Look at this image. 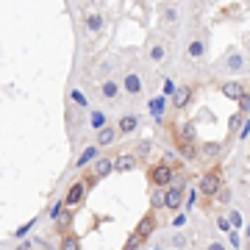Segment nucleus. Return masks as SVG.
<instances>
[{
    "label": "nucleus",
    "instance_id": "20",
    "mask_svg": "<svg viewBox=\"0 0 250 250\" xmlns=\"http://www.w3.org/2000/svg\"><path fill=\"white\" fill-rule=\"evenodd\" d=\"M178 139H184V142H195V125L192 123H187L184 128H181V136Z\"/></svg>",
    "mask_w": 250,
    "mask_h": 250
},
{
    "label": "nucleus",
    "instance_id": "22",
    "mask_svg": "<svg viewBox=\"0 0 250 250\" xmlns=\"http://www.w3.org/2000/svg\"><path fill=\"white\" fill-rule=\"evenodd\" d=\"M100 25H103V17H100V14H89V17H86V28H89V31H100Z\"/></svg>",
    "mask_w": 250,
    "mask_h": 250
},
{
    "label": "nucleus",
    "instance_id": "32",
    "mask_svg": "<svg viewBox=\"0 0 250 250\" xmlns=\"http://www.w3.org/2000/svg\"><path fill=\"white\" fill-rule=\"evenodd\" d=\"M239 139H250V120L239 125Z\"/></svg>",
    "mask_w": 250,
    "mask_h": 250
},
{
    "label": "nucleus",
    "instance_id": "23",
    "mask_svg": "<svg viewBox=\"0 0 250 250\" xmlns=\"http://www.w3.org/2000/svg\"><path fill=\"white\" fill-rule=\"evenodd\" d=\"M175 142H178V150L184 153L187 159H192V156H195V147H192V142H184V139H175Z\"/></svg>",
    "mask_w": 250,
    "mask_h": 250
},
{
    "label": "nucleus",
    "instance_id": "37",
    "mask_svg": "<svg viewBox=\"0 0 250 250\" xmlns=\"http://www.w3.org/2000/svg\"><path fill=\"white\" fill-rule=\"evenodd\" d=\"M164 17H167V20H175V9H170V6H167V9H164Z\"/></svg>",
    "mask_w": 250,
    "mask_h": 250
},
{
    "label": "nucleus",
    "instance_id": "4",
    "mask_svg": "<svg viewBox=\"0 0 250 250\" xmlns=\"http://www.w3.org/2000/svg\"><path fill=\"white\" fill-rule=\"evenodd\" d=\"M147 178H150L153 187H167V184L172 181V167L170 164H156V167H150Z\"/></svg>",
    "mask_w": 250,
    "mask_h": 250
},
{
    "label": "nucleus",
    "instance_id": "27",
    "mask_svg": "<svg viewBox=\"0 0 250 250\" xmlns=\"http://www.w3.org/2000/svg\"><path fill=\"white\" fill-rule=\"evenodd\" d=\"M164 56H167V53H164V47H161V45H156V47L150 50V59H153V62H164Z\"/></svg>",
    "mask_w": 250,
    "mask_h": 250
},
{
    "label": "nucleus",
    "instance_id": "17",
    "mask_svg": "<svg viewBox=\"0 0 250 250\" xmlns=\"http://www.w3.org/2000/svg\"><path fill=\"white\" fill-rule=\"evenodd\" d=\"M59 250H81L78 236H72V233H64V236H62V248H59Z\"/></svg>",
    "mask_w": 250,
    "mask_h": 250
},
{
    "label": "nucleus",
    "instance_id": "34",
    "mask_svg": "<svg viewBox=\"0 0 250 250\" xmlns=\"http://www.w3.org/2000/svg\"><path fill=\"white\" fill-rule=\"evenodd\" d=\"M153 206H156V208H164V195H161V192H156V195H153Z\"/></svg>",
    "mask_w": 250,
    "mask_h": 250
},
{
    "label": "nucleus",
    "instance_id": "31",
    "mask_svg": "<svg viewBox=\"0 0 250 250\" xmlns=\"http://www.w3.org/2000/svg\"><path fill=\"white\" fill-rule=\"evenodd\" d=\"M217 228H220V231H233V228H231V223H228V217H217Z\"/></svg>",
    "mask_w": 250,
    "mask_h": 250
},
{
    "label": "nucleus",
    "instance_id": "25",
    "mask_svg": "<svg viewBox=\"0 0 250 250\" xmlns=\"http://www.w3.org/2000/svg\"><path fill=\"white\" fill-rule=\"evenodd\" d=\"M245 123V114H239V111H236V114L231 117V123H228V128H231V131H239V125Z\"/></svg>",
    "mask_w": 250,
    "mask_h": 250
},
{
    "label": "nucleus",
    "instance_id": "21",
    "mask_svg": "<svg viewBox=\"0 0 250 250\" xmlns=\"http://www.w3.org/2000/svg\"><path fill=\"white\" fill-rule=\"evenodd\" d=\"M89 123H92V128H103V125H106V114H103V111H92V117H89Z\"/></svg>",
    "mask_w": 250,
    "mask_h": 250
},
{
    "label": "nucleus",
    "instance_id": "26",
    "mask_svg": "<svg viewBox=\"0 0 250 250\" xmlns=\"http://www.w3.org/2000/svg\"><path fill=\"white\" fill-rule=\"evenodd\" d=\"M220 150H223V147H220L217 142H206V145H203V153H206V156H217Z\"/></svg>",
    "mask_w": 250,
    "mask_h": 250
},
{
    "label": "nucleus",
    "instance_id": "39",
    "mask_svg": "<svg viewBox=\"0 0 250 250\" xmlns=\"http://www.w3.org/2000/svg\"><path fill=\"white\" fill-rule=\"evenodd\" d=\"M208 250H225V245H220V242H211V245H208Z\"/></svg>",
    "mask_w": 250,
    "mask_h": 250
},
{
    "label": "nucleus",
    "instance_id": "40",
    "mask_svg": "<svg viewBox=\"0 0 250 250\" xmlns=\"http://www.w3.org/2000/svg\"><path fill=\"white\" fill-rule=\"evenodd\" d=\"M156 250H164V248H156Z\"/></svg>",
    "mask_w": 250,
    "mask_h": 250
},
{
    "label": "nucleus",
    "instance_id": "2",
    "mask_svg": "<svg viewBox=\"0 0 250 250\" xmlns=\"http://www.w3.org/2000/svg\"><path fill=\"white\" fill-rule=\"evenodd\" d=\"M223 187V172H220V167H214V170H208L200 178V184H197V189H200V195L203 197H211L217 195V189Z\"/></svg>",
    "mask_w": 250,
    "mask_h": 250
},
{
    "label": "nucleus",
    "instance_id": "8",
    "mask_svg": "<svg viewBox=\"0 0 250 250\" xmlns=\"http://www.w3.org/2000/svg\"><path fill=\"white\" fill-rule=\"evenodd\" d=\"M220 92H223L225 98H231V100H239L242 95H245V86H242L239 81H228V83H223V86H220Z\"/></svg>",
    "mask_w": 250,
    "mask_h": 250
},
{
    "label": "nucleus",
    "instance_id": "38",
    "mask_svg": "<svg viewBox=\"0 0 250 250\" xmlns=\"http://www.w3.org/2000/svg\"><path fill=\"white\" fill-rule=\"evenodd\" d=\"M184 223H187V217H184V214H178V217H175V228H181Z\"/></svg>",
    "mask_w": 250,
    "mask_h": 250
},
{
    "label": "nucleus",
    "instance_id": "6",
    "mask_svg": "<svg viewBox=\"0 0 250 250\" xmlns=\"http://www.w3.org/2000/svg\"><path fill=\"white\" fill-rule=\"evenodd\" d=\"M189 100H192V86H178V89H172V103H175V108H187Z\"/></svg>",
    "mask_w": 250,
    "mask_h": 250
},
{
    "label": "nucleus",
    "instance_id": "5",
    "mask_svg": "<svg viewBox=\"0 0 250 250\" xmlns=\"http://www.w3.org/2000/svg\"><path fill=\"white\" fill-rule=\"evenodd\" d=\"M153 228H156V217H153V214H145L142 217V220H139V225H136V236H139V239H147V236H150V233H153Z\"/></svg>",
    "mask_w": 250,
    "mask_h": 250
},
{
    "label": "nucleus",
    "instance_id": "30",
    "mask_svg": "<svg viewBox=\"0 0 250 250\" xmlns=\"http://www.w3.org/2000/svg\"><path fill=\"white\" fill-rule=\"evenodd\" d=\"M248 111H250V98L248 95H242L239 98V114H248Z\"/></svg>",
    "mask_w": 250,
    "mask_h": 250
},
{
    "label": "nucleus",
    "instance_id": "9",
    "mask_svg": "<svg viewBox=\"0 0 250 250\" xmlns=\"http://www.w3.org/2000/svg\"><path fill=\"white\" fill-rule=\"evenodd\" d=\"M125 92H128V95H139V92H142V78H139V72H125Z\"/></svg>",
    "mask_w": 250,
    "mask_h": 250
},
{
    "label": "nucleus",
    "instance_id": "29",
    "mask_svg": "<svg viewBox=\"0 0 250 250\" xmlns=\"http://www.w3.org/2000/svg\"><path fill=\"white\" fill-rule=\"evenodd\" d=\"M172 248H187V236H184V233H175V236H172Z\"/></svg>",
    "mask_w": 250,
    "mask_h": 250
},
{
    "label": "nucleus",
    "instance_id": "28",
    "mask_svg": "<svg viewBox=\"0 0 250 250\" xmlns=\"http://www.w3.org/2000/svg\"><path fill=\"white\" fill-rule=\"evenodd\" d=\"M217 197H220V203H231V189H217Z\"/></svg>",
    "mask_w": 250,
    "mask_h": 250
},
{
    "label": "nucleus",
    "instance_id": "16",
    "mask_svg": "<svg viewBox=\"0 0 250 250\" xmlns=\"http://www.w3.org/2000/svg\"><path fill=\"white\" fill-rule=\"evenodd\" d=\"M53 220H56V225H59V231H67V225H70V208L62 206V211H59Z\"/></svg>",
    "mask_w": 250,
    "mask_h": 250
},
{
    "label": "nucleus",
    "instance_id": "14",
    "mask_svg": "<svg viewBox=\"0 0 250 250\" xmlns=\"http://www.w3.org/2000/svg\"><path fill=\"white\" fill-rule=\"evenodd\" d=\"M136 167V156H120V159H114V170H120V172H128V170H134Z\"/></svg>",
    "mask_w": 250,
    "mask_h": 250
},
{
    "label": "nucleus",
    "instance_id": "19",
    "mask_svg": "<svg viewBox=\"0 0 250 250\" xmlns=\"http://www.w3.org/2000/svg\"><path fill=\"white\" fill-rule=\"evenodd\" d=\"M203 53H206V45L200 42V39H195V42L189 45V56H192V59H200Z\"/></svg>",
    "mask_w": 250,
    "mask_h": 250
},
{
    "label": "nucleus",
    "instance_id": "36",
    "mask_svg": "<svg viewBox=\"0 0 250 250\" xmlns=\"http://www.w3.org/2000/svg\"><path fill=\"white\" fill-rule=\"evenodd\" d=\"M228 223H233V225H236V228H242V217L236 214V211H233V214H231V220H228Z\"/></svg>",
    "mask_w": 250,
    "mask_h": 250
},
{
    "label": "nucleus",
    "instance_id": "10",
    "mask_svg": "<svg viewBox=\"0 0 250 250\" xmlns=\"http://www.w3.org/2000/svg\"><path fill=\"white\" fill-rule=\"evenodd\" d=\"M95 159H100V147L98 145H92V147H86V150L78 156V161H75V167H86V164H92Z\"/></svg>",
    "mask_w": 250,
    "mask_h": 250
},
{
    "label": "nucleus",
    "instance_id": "15",
    "mask_svg": "<svg viewBox=\"0 0 250 250\" xmlns=\"http://www.w3.org/2000/svg\"><path fill=\"white\" fill-rule=\"evenodd\" d=\"M164 108H167V100H164V95H159V98L150 100V114L156 117V120H161V117H164Z\"/></svg>",
    "mask_w": 250,
    "mask_h": 250
},
{
    "label": "nucleus",
    "instance_id": "13",
    "mask_svg": "<svg viewBox=\"0 0 250 250\" xmlns=\"http://www.w3.org/2000/svg\"><path fill=\"white\" fill-rule=\"evenodd\" d=\"M136 125H139L136 114H125L123 120H120V125H117V131H120V134H131V131H136Z\"/></svg>",
    "mask_w": 250,
    "mask_h": 250
},
{
    "label": "nucleus",
    "instance_id": "7",
    "mask_svg": "<svg viewBox=\"0 0 250 250\" xmlns=\"http://www.w3.org/2000/svg\"><path fill=\"white\" fill-rule=\"evenodd\" d=\"M117 134H120V131H117L114 125H103L98 131V147H106V145L117 142Z\"/></svg>",
    "mask_w": 250,
    "mask_h": 250
},
{
    "label": "nucleus",
    "instance_id": "18",
    "mask_svg": "<svg viewBox=\"0 0 250 250\" xmlns=\"http://www.w3.org/2000/svg\"><path fill=\"white\" fill-rule=\"evenodd\" d=\"M228 67H231L233 72H242V70H245V59H242V53H231V59H228Z\"/></svg>",
    "mask_w": 250,
    "mask_h": 250
},
{
    "label": "nucleus",
    "instance_id": "24",
    "mask_svg": "<svg viewBox=\"0 0 250 250\" xmlns=\"http://www.w3.org/2000/svg\"><path fill=\"white\" fill-rule=\"evenodd\" d=\"M139 248H142V239H139L136 233H131V236H128V242H125V248H123V250H139Z\"/></svg>",
    "mask_w": 250,
    "mask_h": 250
},
{
    "label": "nucleus",
    "instance_id": "41",
    "mask_svg": "<svg viewBox=\"0 0 250 250\" xmlns=\"http://www.w3.org/2000/svg\"><path fill=\"white\" fill-rule=\"evenodd\" d=\"M89 3H92V0H89Z\"/></svg>",
    "mask_w": 250,
    "mask_h": 250
},
{
    "label": "nucleus",
    "instance_id": "11",
    "mask_svg": "<svg viewBox=\"0 0 250 250\" xmlns=\"http://www.w3.org/2000/svg\"><path fill=\"white\" fill-rule=\"evenodd\" d=\"M114 170V159H95V178H106Z\"/></svg>",
    "mask_w": 250,
    "mask_h": 250
},
{
    "label": "nucleus",
    "instance_id": "33",
    "mask_svg": "<svg viewBox=\"0 0 250 250\" xmlns=\"http://www.w3.org/2000/svg\"><path fill=\"white\" fill-rule=\"evenodd\" d=\"M72 100H75L78 106H86V98H83V92H72Z\"/></svg>",
    "mask_w": 250,
    "mask_h": 250
},
{
    "label": "nucleus",
    "instance_id": "12",
    "mask_svg": "<svg viewBox=\"0 0 250 250\" xmlns=\"http://www.w3.org/2000/svg\"><path fill=\"white\" fill-rule=\"evenodd\" d=\"M100 92H103V98L106 100H114V98H120V83H117L114 78H106L103 81V86H100Z\"/></svg>",
    "mask_w": 250,
    "mask_h": 250
},
{
    "label": "nucleus",
    "instance_id": "1",
    "mask_svg": "<svg viewBox=\"0 0 250 250\" xmlns=\"http://www.w3.org/2000/svg\"><path fill=\"white\" fill-rule=\"evenodd\" d=\"M95 175H89V178H81V181H75V184H72L70 189H67V197H64V206H67V208H72V206H78L81 200H83V195H86V189L92 187V184H95Z\"/></svg>",
    "mask_w": 250,
    "mask_h": 250
},
{
    "label": "nucleus",
    "instance_id": "35",
    "mask_svg": "<svg viewBox=\"0 0 250 250\" xmlns=\"http://www.w3.org/2000/svg\"><path fill=\"white\" fill-rule=\"evenodd\" d=\"M62 206H64V203H53V206H50V211H47V214H50V217H56L59 211H62Z\"/></svg>",
    "mask_w": 250,
    "mask_h": 250
},
{
    "label": "nucleus",
    "instance_id": "3",
    "mask_svg": "<svg viewBox=\"0 0 250 250\" xmlns=\"http://www.w3.org/2000/svg\"><path fill=\"white\" fill-rule=\"evenodd\" d=\"M184 197H187V187H184V184H175V187H170V189H167V195H164V208L178 211L181 203H184Z\"/></svg>",
    "mask_w": 250,
    "mask_h": 250
}]
</instances>
